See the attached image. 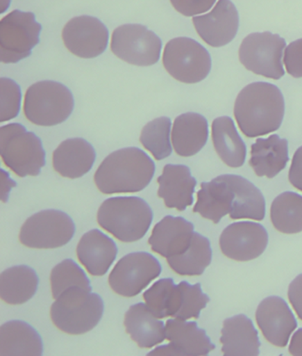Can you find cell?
<instances>
[{
	"instance_id": "39",
	"label": "cell",
	"mask_w": 302,
	"mask_h": 356,
	"mask_svg": "<svg viewBox=\"0 0 302 356\" xmlns=\"http://www.w3.org/2000/svg\"><path fill=\"white\" fill-rule=\"evenodd\" d=\"M215 2L217 0H170L175 10L187 17L210 11Z\"/></svg>"
},
{
	"instance_id": "16",
	"label": "cell",
	"mask_w": 302,
	"mask_h": 356,
	"mask_svg": "<svg viewBox=\"0 0 302 356\" xmlns=\"http://www.w3.org/2000/svg\"><path fill=\"white\" fill-rule=\"evenodd\" d=\"M192 22L205 43L212 47H221L236 37L240 16L230 0H219L208 14L194 16Z\"/></svg>"
},
{
	"instance_id": "19",
	"label": "cell",
	"mask_w": 302,
	"mask_h": 356,
	"mask_svg": "<svg viewBox=\"0 0 302 356\" xmlns=\"http://www.w3.org/2000/svg\"><path fill=\"white\" fill-rule=\"evenodd\" d=\"M157 182L158 197L170 209L183 211L194 203V193L197 181L185 165H167Z\"/></svg>"
},
{
	"instance_id": "10",
	"label": "cell",
	"mask_w": 302,
	"mask_h": 356,
	"mask_svg": "<svg viewBox=\"0 0 302 356\" xmlns=\"http://www.w3.org/2000/svg\"><path fill=\"white\" fill-rule=\"evenodd\" d=\"M75 231V223L69 215L62 211L44 210L25 221L19 239L28 248L56 249L70 242Z\"/></svg>"
},
{
	"instance_id": "20",
	"label": "cell",
	"mask_w": 302,
	"mask_h": 356,
	"mask_svg": "<svg viewBox=\"0 0 302 356\" xmlns=\"http://www.w3.org/2000/svg\"><path fill=\"white\" fill-rule=\"evenodd\" d=\"M118 249L115 243L98 229L85 234L76 248L78 261L93 277H102L113 265Z\"/></svg>"
},
{
	"instance_id": "18",
	"label": "cell",
	"mask_w": 302,
	"mask_h": 356,
	"mask_svg": "<svg viewBox=\"0 0 302 356\" xmlns=\"http://www.w3.org/2000/svg\"><path fill=\"white\" fill-rule=\"evenodd\" d=\"M194 234V225L184 218L166 216L154 226L149 243L153 252L171 258L188 249Z\"/></svg>"
},
{
	"instance_id": "26",
	"label": "cell",
	"mask_w": 302,
	"mask_h": 356,
	"mask_svg": "<svg viewBox=\"0 0 302 356\" xmlns=\"http://www.w3.org/2000/svg\"><path fill=\"white\" fill-rule=\"evenodd\" d=\"M124 326L140 348H152L166 339L165 327L146 304L133 305L125 314Z\"/></svg>"
},
{
	"instance_id": "37",
	"label": "cell",
	"mask_w": 302,
	"mask_h": 356,
	"mask_svg": "<svg viewBox=\"0 0 302 356\" xmlns=\"http://www.w3.org/2000/svg\"><path fill=\"white\" fill-rule=\"evenodd\" d=\"M20 86L10 79H0V123L14 120L21 108Z\"/></svg>"
},
{
	"instance_id": "17",
	"label": "cell",
	"mask_w": 302,
	"mask_h": 356,
	"mask_svg": "<svg viewBox=\"0 0 302 356\" xmlns=\"http://www.w3.org/2000/svg\"><path fill=\"white\" fill-rule=\"evenodd\" d=\"M255 319L267 341L280 348L287 346L292 332L298 326L287 303L277 296L266 298L259 304Z\"/></svg>"
},
{
	"instance_id": "14",
	"label": "cell",
	"mask_w": 302,
	"mask_h": 356,
	"mask_svg": "<svg viewBox=\"0 0 302 356\" xmlns=\"http://www.w3.org/2000/svg\"><path fill=\"white\" fill-rule=\"evenodd\" d=\"M269 236L261 224L241 221L230 224L221 232V252L233 261L245 262L261 256L268 246Z\"/></svg>"
},
{
	"instance_id": "40",
	"label": "cell",
	"mask_w": 302,
	"mask_h": 356,
	"mask_svg": "<svg viewBox=\"0 0 302 356\" xmlns=\"http://www.w3.org/2000/svg\"><path fill=\"white\" fill-rule=\"evenodd\" d=\"M288 299L299 318L302 321V274L289 285Z\"/></svg>"
},
{
	"instance_id": "33",
	"label": "cell",
	"mask_w": 302,
	"mask_h": 356,
	"mask_svg": "<svg viewBox=\"0 0 302 356\" xmlns=\"http://www.w3.org/2000/svg\"><path fill=\"white\" fill-rule=\"evenodd\" d=\"M271 220L275 229L292 235L302 231V197L294 192H284L276 197L271 207Z\"/></svg>"
},
{
	"instance_id": "23",
	"label": "cell",
	"mask_w": 302,
	"mask_h": 356,
	"mask_svg": "<svg viewBox=\"0 0 302 356\" xmlns=\"http://www.w3.org/2000/svg\"><path fill=\"white\" fill-rule=\"evenodd\" d=\"M220 342L224 355H259L261 343L252 321L244 314L224 322Z\"/></svg>"
},
{
	"instance_id": "25",
	"label": "cell",
	"mask_w": 302,
	"mask_h": 356,
	"mask_svg": "<svg viewBox=\"0 0 302 356\" xmlns=\"http://www.w3.org/2000/svg\"><path fill=\"white\" fill-rule=\"evenodd\" d=\"M208 138L207 120L198 113H185L176 118L172 128V145L180 156L189 157L201 152Z\"/></svg>"
},
{
	"instance_id": "42",
	"label": "cell",
	"mask_w": 302,
	"mask_h": 356,
	"mask_svg": "<svg viewBox=\"0 0 302 356\" xmlns=\"http://www.w3.org/2000/svg\"><path fill=\"white\" fill-rule=\"evenodd\" d=\"M1 184L2 201L6 203L8 200L9 191L12 188L15 187L16 182L10 179V176L4 170H1Z\"/></svg>"
},
{
	"instance_id": "32",
	"label": "cell",
	"mask_w": 302,
	"mask_h": 356,
	"mask_svg": "<svg viewBox=\"0 0 302 356\" xmlns=\"http://www.w3.org/2000/svg\"><path fill=\"white\" fill-rule=\"evenodd\" d=\"M143 298L147 307L159 319L176 317L181 309L183 296L180 285H176L173 279H160L149 290Z\"/></svg>"
},
{
	"instance_id": "13",
	"label": "cell",
	"mask_w": 302,
	"mask_h": 356,
	"mask_svg": "<svg viewBox=\"0 0 302 356\" xmlns=\"http://www.w3.org/2000/svg\"><path fill=\"white\" fill-rule=\"evenodd\" d=\"M62 36L67 49L74 56L92 59L107 49L109 34L107 27L98 18L82 15L67 22Z\"/></svg>"
},
{
	"instance_id": "4",
	"label": "cell",
	"mask_w": 302,
	"mask_h": 356,
	"mask_svg": "<svg viewBox=\"0 0 302 356\" xmlns=\"http://www.w3.org/2000/svg\"><path fill=\"white\" fill-rule=\"evenodd\" d=\"M92 289L72 287L64 291L51 307V319L62 332L82 335L99 325L104 312V302Z\"/></svg>"
},
{
	"instance_id": "11",
	"label": "cell",
	"mask_w": 302,
	"mask_h": 356,
	"mask_svg": "<svg viewBox=\"0 0 302 356\" xmlns=\"http://www.w3.org/2000/svg\"><path fill=\"white\" fill-rule=\"evenodd\" d=\"M162 47L160 38L144 25H121L112 34V52L131 65L149 67L158 63Z\"/></svg>"
},
{
	"instance_id": "7",
	"label": "cell",
	"mask_w": 302,
	"mask_h": 356,
	"mask_svg": "<svg viewBox=\"0 0 302 356\" xmlns=\"http://www.w3.org/2000/svg\"><path fill=\"white\" fill-rule=\"evenodd\" d=\"M162 63L173 79L185 84H196L208 76L212 60L210 53L197 41L176 38L167 43Z\"/></svg>"
},
{
	"instance_id": "5",
	"label": "cell",
	"mask_w": 302,
	"mask_h": 356,
	"mask_svg": "<svg viewBox=\"0 0 302 356\" xmlns=\"http://www.w3.org/2000/svg\"><path fill=\"white\" fill-rule=\"evenodd\" d=\"M0 154L6 168L22 178L37 176L46 165L41 140L21 124L0 128Z\"/></svg>"
},
{
	"instance_id": "3",
	"label": "cell",
	"mask_w": 302,
	"mask_h": 356,
	"mask_svg": "<svg viewBox=\"0 0 302 356\" xmlns=\"http://www.w3.org/2000/svg\"><path fill=\"white\" fill-rule=\"evenodd\" d=\"M153 218L149 204L137 197L109 198L98 211L99 225L119 241H139L149 231Z\"/></svg>"
},
{
	"instance_id": "36",
	"label": "cell",
	"mask_w": 302,
	"mask_h": 356,
	"mask_svg": "<svg viewBox=\"0 0 302 356\" xmlns=\"http://www.w3.org/2000/svg\"><path fill=\"white\" fill-rule=\"evenodd\" d=\"M179 285L182 290L183 301L181 309L175 318L185 321L198 319L201 310L210 302V297L202 291L200 283L192 285L188 282L183 281Z\"/></svg>"
},
{
	"instance_id": "24",
	"label": "cell",
	"mask_w": 302,
	"mask_h": 356,
	"mask_svg": "<svg viewBox=\"0 0 302 356\" xmlns=\"http://www.w3.org/2000/svg\"><path fill=\"white\" fill-rule=\"evenodd\" d=\"M289 161L287 140L277 134L262 139L251 146L249 165L259 177L274 178L283 171Z\"/></svg>"
},
{
	"instance_id": "41",
	"label": "cell",
	"mask_w": 302,
	"mask_h": 356,
	"mask_svg": "<svg viewBox=\"0 0 302 356\" xmlns=\"http://www.w3.org/2000/svg\"><path fill=\"white\" fill-rule=\"evenodd\" d=\"M288 178L290 184L302 192V146L299 147L292 157Z\"/></svg>"
},
{
	"instance_id": "44",
	"label": "cell",
	"mask_w": 302,
	"mask_h": 356,
	"mask_svg": "<svg viewBox=\"0 0 302 356\" xmlns=\"http://www.w3.org/2000/svg\"><path fill=\"white\" fill-rule=\"evenodd\" d=\"M10 5V0H1V13H4Z\"/></svg>"
},
{
	"instance_id": "29",
	"label": "cell",
	"mask_w": 302,
	"mask_h": 356,
	"mask_svg": "<svg viewBox=\"0 0 302 356\" xmlns=\"http://www.w3.org/2000/svg\"><path fill=\"white\" fill-rule=\"evenodd\" d=\"M234 191L231 220H262L265 217V200L262 192L242 176L226 175Z\"/></svg>"
},
{
	"instance_id": "2",
	"label": "cell",
	"mask_w": 302,
	"mask_h": 356,
	"mask_svg": "<svg viewBox=\"0 0 302 356\" xmlns=\"http://www.w3.org/2000/svg\"><path fill=\"white\" fill-rule=\"evenodd\" d=\"M156 165L139 147H126L111 153L99 166L94 182L105 195L137 193L149 185Z\"/></svg>"
},
{
	"instance_id": "21",
	"label": "cell",
	"mask_w": 302,
	"mask_h": 356,
	"mask_svg": "<svg viewBox=\"0 0 302 356\" xmlns=\"http://www.w3.org/2000/svg\"><path fill=\"white\" fill-rule=\"evenodd\" d=\"M96 159L94 147L82 138L67 139L53 154L54 170L64 178L78 179L91 171Z\"/></svg>"
},
{
	"instance_id": "6",
	"label": "cell",
	"mask_w": 302,
	"mask_h": 356,
	"mask_svg": "<svg viewBox=\"0 0 302 356\" xmlns=\"http://www.w3.org/2000/svg\"><path fill=\"white\" fill-rule=\"evenodd\" d=\"M75 106L72 92L56 81L35 83L26 92L24 113L31 123L54 127L65 122Z\"/></svg>"
},
{
	"instance_id": "31",
	"label": "cell",
	"mask_w": 302,
	"mask_h": 356,
	"mask_svg": "<svg viewBox=\"0 0 302 356\" xmlns=\"http://www.w3.org/2000/svg\"><path fill=\"white\" fill-rule=\"evenodd\" d=\"M212 249L210 240L194 232L191 245L182 254L167 259L173 271L179 275L196 277L203 274L210 265Z\"/></svg>"
},
{
	"instance_id": "15",
	"label": "cell",
	"mask_w": 302,
	"mask_h": 356,
	"mask_svg": "<svg viewBox=\"0 0 302 356\" xmlns=\"http://www.w3.org/2000/svg\"><path fill=\"white\" fill-rule=\"evenodd\" d=\"M169 345L159 346L149 355H207L215 346L196 322L170 319L165 326Z\"/></svg>"
},
{
	"instance_id": "12",
	"label": "cell",
	"mask_w": 302,
	"mask_h": 356,
	"mask_svg": "<svg viewBox=\"0 0 302 356\" xmlns=\"http://www.w3.org/2000/svg\"><path fill=\"white\" fill-rule=\"evenodd\" d=\"M162 273L158 259L147 252H133L124 256L109 275L108 284L120 296L139 295Z\"/></svg>"
},
{
	"instance_id": "8",
	"label": "cell",
	"mask_w": 302,
	"mask_h": 356,
	"mask_svg": "<svg viewBox=\"0 0 302 356\" xmlns=\"http://www.w3.org/2000/svg\"><path fill=\"white\" fill-rule=\"evenodd\" d=\"M42 26L31 12L15 10L0 21V60L16 63L31 56L40 43Z\"/></svg>"
},
{
	"instance_id": "43",
	"label": "cell",
	"mask_w": 302,
	"mask_h": 356,
	"mask_svg": "<svg viewBox=\"0 0 302 356\" xmlns=\"http://www.w3.org/2000/svg\"><path fill=\"white\" fill-rule=\"evenodd\" d=\"M289 353L292 355H302V329L298 330L292 336Z\"/></svg>"
},
{
	"instance_id": "9",
	"label": "cell",
	"mask_w": 302,
	"mask_h": 356,
	"mask_svg": "<svg viewBox=\"0 0 302 356\" xmlns=\"http://www.w3.org/2000/svg\"><path fill=\"white\" fill-rule=\"evenodd\" d=\"M287 47L285 40L271 32H255L249 35L240 44V63L256 75L271 79L285 76L283 52Z\"/></svg>"
},
{
	"instance_id": "28",
	"label": "cell",
	"mask_w": 302,
	"mask_h": 356,
	"mask_svg": "<svg viewBox=\"0 0 302 356\" xmlns=\"http://www.w3.org/2000/svg\"><path fill=\"white\" fill-rule=\"evenodd\" d=\"M212 140L217 155L229 168H239L245 163L246 147L230 118H215L212 123Z\"/></svg>"
},
{
	"instance_id": "35",
	"label": "cell",
	"mask_w": 302,
	"mask_h": 356,
	"mask_svg": "<svg viewBox=\"0 0 302 356\" xmlns=\"http://www.w3.org/2000/svg\"><path fill=\"white\" fill-rule=\"evenodd\" d=\"M50 281L54 300L72 287L92 289L85 273L72 259H65L56 266L51 272Z\"/></svg>"
},
{
	"instance_id": "38",
	"label": "cell",
	"mask_w": 302,
	"mask_h": 356,
	"mask_svg": "<svg viewBox=\"0 0 302 356\" xmlns=\"http://www.w3.org/2000/svg\"><path fill=\"white\" fill-rule=\"evenodd\" d=\"M284 63L289 75L295 79L302 78V38L285 48Z\"/></svg>"
},
{
	"instance_id": "30",
	"label": "cell",
	"mask_w": 302,
	"mask_h": 356,
	"mask_svg": "<svg viewBox=\"0 0 302 356\" xmlns=\"http://www.w3.org/2000/svg\"><path fill=\"white\" fill-rule=\"evenodd\" d=\"M38 277L33 268L15 266L0 275V297L6 304L17 306L27 302L36 294Z\"/></svg>"
},
{
	"instance_id": "1",
	"label": "cell",
	"mask_w": 302,
	"mask_h": 356,
	"mask_svg": "<svg viewBox=\"0 0 302 356\" xmlns=\"http://www.w3.org/2000/svg\"><path fill=\"white\" fill-rule=\"evenodd\" d=\"M285 99L280 90L267 82H255L242 89L234 105L237 126L246 137L266 136L280 128Z\"/></svg>"
},
{
	"instance_id": "34",
	"label": "cell",
	"mask_w": 302,
	"mask_h": 356,
	"mask_svg": "<svg viewBox=\"0 0 302 356\" xmlns=\"http://www.w3.org/2000/svg\"><path fill=\"white\" fill-rule=\"evenodd\" d=\"M170 128L171 121L169 118L162 117L149 122L141 131L140 143L157 161L171 155Z\"/></svg>"
},
{
	"instance_id": "27",
	"label": "cell",
	"mask_w": 302,
	"mask_h": 356,
	"mask_svg": "<svg viewBox=\"0 0 302 356\" xmlns=\"http://www.w3.org/2000/svg\"><path fill=\"white\" fill-rule=\"evenodd\" d=\"M43 341L36 330L22 321H10L0 328V355H41Z\"/></svg>"
},
{
	"instance_id": "22",
	"label": "cell",
	"mask_w": 302,
	"mask_h": 356,
	"mask_svg": "<svg viewBox=\"0 0 302 356\" xmlns=\"http://www.w3.org/2000/svg\"><path fill=\"white\" fill-rule=\"evenodd\" d=\"M234 197L235 195L226 175L218 176L210 182H202L194 213L215 224L219 223L221 218L230 214Z\"/></svg>"
}]
</instances>
